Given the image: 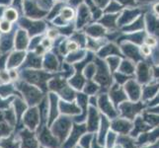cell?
<instances>
[{
	"label": "cell",
	"mask_w": 159,
	"mask_h": 148,
	"mask_svg": "<svg viewBox=\"0 0 159 148\" xmlns=\"http://www.w3.org/2000/svg\"><path fill=\"white\" fill-rule=\"evenodd\" d=\"M70 127H71L70 120L67 118H62L54 123L52 128V131L54 135H57L59 137V140L62 141L65 138V136L67 135L68 131L70 129Z\"/></svg>",
	"instance_id": "cell-1"
},
{
	"label": "cell",
	"mask_w": 159,
	"mask_h": 148,
	"mask_svg": "<svg viewBox=\"0 0 159 148\" xmlns=\"http://www.w3.org/2000/svg\"><path fill=\"white\" fill-rule=\"evenodd\" d=\"M142 108H143V105H141V104L125 103L123 105H120V110H122L124 117H127L130 119H133L135 114L141 111Z\"/></svg>",
	"instance_id": "cell-2"
},
{
	"label": "cell",
	"mask_w": 159,
	"mask_h": 148,
	"mask_svg": "<svg viewBox=\"0 0 159 148\" xmlns=\"http://www.w3.org/2000/svg\"><path fill=\"white\" fill-rule=\"evenodd\" d=\"M39 136H40L42 143L47 145L48 147H50V148H57L58 147L57 139L56 137H53V136L50 133V131H48L46 128L41 131Z\"/></svg>",
	"instance_id": "cell-3"
},
{
	"label": "cell",
	"mask_w": 159,
	"mask_h": 148,
	"mask_svg": "<svg viewBox=\"0 0 159 148\" xmlns=\"http://www.w3.org/2000/svg\"><path fill=\"white\" fill-rule=\"evenodd\" d=\"M131 128L133 124L125 119H116L112 123V128L123 134H127Z\"/></svg>",
	"instance_id": "cell-4"
},
{
	"label": "cell",
	"mask_w": 159,
	"mask_h": 148,
	"mask_svg": "<svg viewBox=\"0 0 159 148\" xmlns=\"http://www.w3.org/2000/svg\"><path fill=\"white\" fill-rule=\"evenodd\" d=\"M25 123L26 125L31 129H35L38 123H39V116H38V112L36 109H32L30 112L27 113L25 116Z\"/></svg>",
	"instance_id": "cell-5"
},
{
	"label": "cell",
	"mask_w": 159,
	"mask_h": 148,
	"mask_svg": "<svg viewBox=\"0 0 159 148\" xmlns=\"http://www.w3.org/2000/svg\"><path fill=\"white\" fill-rule=\"evenodd\" d=\"M22 137H23V148H37V141L34 134L29 130H24L22 132Z\"/></svg>",
	"instance_id": "cell-6"
},
{
	"label": "cell",
	"mask_w": 159,
	"mask_h": 148,
	"mask_svg": "<svg viewBox=\"0 0 159 148\" xmlns=\"http://www.w3.org/2000/svg\"><path fill=\"white\" fill-rule=\"evenodd\" d=\"M99 103H100L101 110L105 114H107L110 118H115V117L117 116V113L114 111V109L111 106V103L108 101V99H107L106 96H102L100 98Z\"/></svg>",
	"instance_id": "cell-7"
},
{
	"label": "cell",
	"mask_w": 159,
	"mask_h": 148,
	"mask_svg": "<svg viewBox=\"0 0 159 148\" xmlns=\"http://www.w3.org/2000/svg\"><path fill=\"white\" fill-rule=\"evenodd\" d=\"M85 127L84 125H75L74 128H73V131H72V133H71V136H70V138L68 139L67 141V143L65 144L64 147H66V148H69L70 146H72L76 140L78 139L79 136L84 132L85 131Z\"/></svg>",
	"instance_id": "cell-8"
},
{
	"label": "cell",
	"mask_w": 159,
	"mask_h": 148,
	"mask_svg": "<svg viewBox=\"0 0 159 148\" xmlns=\"http://www.w3.org/2000/svg\"><path fill=\"white\" fill-rule=\"evenodd\" d=\"M125 90L128 91L129 95L133 101H136L139 98V95H140L139 86L136 83H134V81H129V83L125 85Z\"/></svg>",
	"instance_id": "cell-9"
},
{
	"label": "cell",
	"mask_w": 159,
	"mask_h": 148,
	"mask_svg": "<svg viewBox=\"0 0 159 148\" xmlns=\"http://www.w3.org/2000/svg\"><path fill=\"white\" fill-rule=\"evenodd\" d=\"M98 114L95 111L94 109L90 110V114H89V120H88V127H87V129L89 131H94L97 130L98 128Z\"/></svg>",
	"instance_id": "cell-10"
},
{
	"label": "cell",
	"mask_w": 159,
	"mask_h": 148,
	"mask_svg": "<svg viewBox=\"0 0 159 148\" xmlns=\"http://www.w3.org/2000/svg\"><path fill=\"white\" fill-rule=\"evenodd\" d=\"M157 137H159V129H155L151 133L142 134L139 137V139L138 144H144V143H147V142H150V143H152L153 141L156 140Z\"/></svg>",
	"instance_id": "cell-11"
},
{
	"label": "cell",
	"mask_w": 159,
	"mask_h": 148,
	"mask_svg": "<svg viewBox=\"0 0 159 148\" xmlns=\"http://www.w3.org/2000/svg\"><path fill=\"white\" fill-rule=\"evenodd\" d=\"M151 127L143 123L141 118H138L135 120V127H134V130L131 132V136H136L139 132H142V131H146L150 129Z\"/></svg>",
	"instance_id": "cell-12"
},
{
	"label": "cell",
	"mask_w": 159,
	"mask_h": 148,
	"mask_svg": "<svg viewBox=\"0 0 159 148\" xmlns=\"http://www.w3.org/2000/svg\"><path fill=\"white\" fill-rule=\"evenodd\" d=\"M109 122L106 118H102V125H101V130H100V134H99V143L103 144L104 143V137H105L106 132H107V129L109 128Z\"/></svg>",
	"instance_id": "cell-13"
},
{
	"label": "cell",
	"mask_w": 159,
	"mask_h": 148,
	"mask_svg": "<svg viewBox=\"0 0 159 148\" xmlns=\"http://www.w3.org/2000/svg\"><path fill=\"white\" fill-rule=\"evenodd\" d=\"M111 97L116 105H118V103H120L122 100H125V94L122 92V90H120V89H113L111 92Z\"/></svg>",
	"instance_id": "cell-14"
},
{
	"label": "cell",
	"mask_w": 159,
	"mask_h": 148,
	"mask_svg": "<svg viewBox=\"0 0 159 148\" xmlns=\"http://www.w3.org/2000/svg\"><path fill=\"white\" fill-rule=\"evenodd\" d=\"M0 145H1L3 148H19V143L14 141L13 136H11V137H9L7 139H3L1 142H0Z\"/></svg>",
	"instance_id": "cell-15"
},
{
	"label": "cell",
	"mask_w": 159,
	"mask_h": 148,
	"mask_svg": "<svg viewBox=\"0 0 159 148\" xmlns=\"http://www.w3.org/2000/svg\"><path fill=\"white\" fill-rule=\"evenodd\" d=\"M118 141L120 144L124 146V148H134V141L133 139H130L127 136H120L118 138Z\"/></svg>",
	"instance_id": "cell-16"
},
{
	"label": "cell",
	"mask_w": 159,
	"mask_h": 148,
	"mask_svg": "<svg viewBox=\"0 0 159 148\" xmlns=\"http://www.w3.org/2000/svg\"><path fill=\"white\" fill-rule=\"evenodd\" d=\"M139 78L140 82H146L147 78H148V72H147V69L145 66H140L139 72Z\"/></svg>",
	"instance_id": "cell-17"
},
{
	"label": "cell",
	"mask_w": 159,
	"mask_h": 148,
	"mask_svg": "<svg viewBox=\"0 0 159 148\" xmlns=\"http://www.w3.org/2000/svg\"><path fill=\"white\" fill-rule=\"evenodd\" d=\"M60 107H61L62 112H64V113L71 114V113H78L79 112V110L76 109L73 105H66V104H61Z\"/></svg>",
	"instance_id": "cell-18"
},
{
	"label": "cell",
	"mask_w": 159,
	"mask_h": 148,
	"mask_svg": "<svg viewBox=\"0 0 159 148\" xmlns=\"http://www.w3.org/2000/svg\"><path fill=\"white\" fill-rule=\"evenodd\" d=\"M144 119L146 120V122H148L151 125H156V124H158L159 123V117H157V116H149V114H144Z\"/></svg>",
	"instance_id": "cell-19"
},
{
	"label": "cell",
	"mask_w": 159,
	"mask_h": 148,
	"mask_svg": "<svg viewBox=\"0 0 159 148\" xmlns=\"http://www.w3.org/2000/svg\"><path fill=\"white\" fill-rule=\"evenodd\" d=\"M158 89V86H151L150 88H146L145 92H144V99L153 97L155 95V93Z\"/></svg>",
	"instance_id": "cell-20"
},
{
	"label": "cell",
	"mask_w": 159,
	"mask_h": 148,
	"mask_svg": "<svg viewBox=\"0 0 159 148\" xmlns=\"http://www.w3.org/2000/svg\"><path fill=\"white\" fill-rule=\"evenodd\" d=\"M117 138V136H116V133H114V132H109V135H108V140H107V145L109 148H111L114 143H115V139Z\"/></svg>",
	"instance_id": "cell-21"
},
{
	"label": "cell",
	"mask_w": 159,
	"mask_h": 148,
	"mask_svg": "<svg viewBox=\"0 0 159 148\" xmlns=\"http://www.w3.org/2000/svg\"><path fill=\"white\" fill-rule=\"evenodd\" d=\"M72 11H71L70 9H64L62 11V17H64L65 19H71L72 18Z\"/></svg>",
	"instance_id": "cell-22"
},
{
	"label": "cell",
	"mask_w": 159,
	"mask_h": 148,
	"mask_svg": "<svg viewBox=\"0 0 159 148\" xmlns=\"http://www.w3.org/2000/svg\"><path fill=\"white\" fill-rule=\"evenodd\" d=\"M16 17H17V16H16L15 11H13V10H8L7 12H6V18L8 20L13 21V20L16 19Z\"/></svg>",
	"instance_id": "cell-23"
},
{
	"label": "cell",
	"mask_w": 159,
	"mask_h": 148,
	"mask_svg": "<svg viewBox=\"0 0 159 148\" xmlns=\"http://www.w3.org/2000/svg\"><path fill=\"white\" fill-rule=\"evenodd\" d=\"M10 28L9 26V23H7V22H2L1 24H0V29H1L3 32H7Z\"/></svg>",
	"instance_id": "cell-24"
},
{
	"label": "cell",
	"mask_w": 159,
	"mask_h": 148,
	"mask_svg": "<svg viewBox=\"0 0 159 148\" xmlns=\"http://www.w3.org/2000/svg\"><path fill=\"white\" fill-rule=\"evenodd\" d=\"M0 78H1L2 80H4V81H7L8 78H9V76L5 72H1V73H0Z\"/></svg>",
	"instance_id": "cell-25"
},
{
	"label": "cell",
	"mask_w": 159,
	"mask_h": 148,
	"mask_svg": "<svg viewBox=\"0 0 159 148\" xmlns=\"http://www.w3.org/2000/svg\"><path fill=\"white\" fill-rule=\"evenodd\" d=\"M68 47H69V49H71V51H74V49L77 48V46H76L74 43H70V45L68 46Z\"/></svg>",
	"instance_id": "cell-26"
},
{
	"label": "cell",
	"mask_w": 159,
	"mask_h": 148,
	"mask_svg": "<svg viewBox=\"0 0 159 148\" xmlns=\"http://www.w3.org/2000/svg\"><path fill=\"white\" fill-rule=\"evenodd\" d=\"M149 52H150V51L148 49V47H143V53L148 54Z\"/></svg>",
	"instance_id": "cell-27"
},
{
	"label": "cell",
	"mask_w": 159,
	"mask_h": 148,
	"mask_svg": "<svg viewBox=\"0 0 159 148\" xmlns=\"http://www.w3.org/2000/svg\"><path fill=\"white\" fill-rule=\"evenodd\" d=\"M93 148H101L99 145L97 144V141H96V139H94V141H93Z\"/></svg>",
	"instance_id": "cell-28"
},
{
	"label": "cell",
	"mask_w": 159,
	"mask_h": 148,
	"mask_svg": "<svg viewBox=\"0 0 159 148\" xmlns=\"http://www.w3.org/2000/svg\"><path fill=\"white\" fill-rule=\"evenodd\" d=\"M159 147V141L157 142V143H155L154 145H151L149 147H145V148H158Z\"/></svg>",
	"instance_id": "cell-29"
},
{
	"label": "cell",
	"mask_w": 159,
	"mask_h": 148,
	"mask_svg": "<svg viewBox=\"0 0 159 148\" xmlns=\"http://www.w3.org/2000/svg\"><path fill=\"white\" fill-rule=\"evenodd\" d=\"M154 10L156 11V13H157V14L159 15V3L155 5V7H154Z\"/></svg>",
	"instance_id": "cell-30"
},
{
	"label": "cell",
	"mask_w": 159,
	"mask_h": 148,
	"mask_svg": "<svg viewBox=\"0 0 159 148\" xmlns=\"http://www.w3.org/2000/svg\"><path fill=\"white\" fill-rule=\"evenodd\" d=\"M157 103H159V96L155 99L154 101H153V102L151 103V105H155V104H157Z\"/></svg>",
	"instance_id": "cell-31"
},
{
	"label": "cell",
	"mask_w": 159,
	"mask_h": 148,
	"mask_svg": "<svg viewBox=\"0 0 159 148\" xmlns=\"http://www.w3.org/2000/svg\"><path fill=\"white\" fill-rule=\"evenodd\" d=\"M153 112H157V113H159V108L154 109V110H153Z\"/></svg>",
	"instance_id": "cell-32"
},
{
	"label": "cell",
	"mask_w": 159,
	"mask_h": 148,
	"mask_svg": "<svg viewBox=\"0 0 159 148\" xmlns=\"http://www.w3.org/2000/svg\"><path fill=\"white\" fill-rule=\"evenodd\" d=\"M116 148H122V147H120V146H117Z\"/></svg>",
	"instance_id": "cell-33"
},
{
	"label": "cell",
	"mask_w": 159,
	"mask_h": 148,
	"mask_svg": "<svg viewBox=\"0 0 159 148\" xmlns=\"http://www.w3.org/2000/svg\"><path fill=\"white\" fill-rule=\"evenodd\" d=\"M77 148H80V147H77Z\"/></svg>",
	"instance_id": "cell-34"
}]
</instances>
